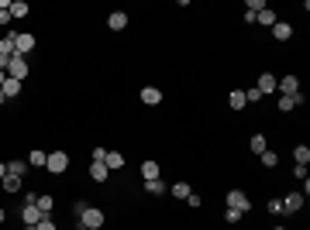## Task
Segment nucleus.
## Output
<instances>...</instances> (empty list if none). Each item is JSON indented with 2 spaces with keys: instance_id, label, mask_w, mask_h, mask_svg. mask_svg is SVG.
Masks as SVG:
<instances>
[{
  "instance_id": "f8f14e48",
  "label": "nucleus",
  "mask_w": 310,
  "mask_h": 230,
  "mask_svg": "<svg viewBox=\"0 0 310 230\" xmlns=\"http://www.w3.org/2000/svg\"><path fill=\"white\" fill-rule=\"evenodd\" d=\"M255 90H259L262 96H266V93H276V76H272V72H262V76H259V86H255Z\"/></svg>"
},
{
  "instance_id": "79ce46f5",
  "label": "nucleus",
  "mask_w": 310,
  "mask_h": 230,
  "mask_svg": "<svg viewBox=\"0 0 310 230\" xmlns=\"http://www.w3.org/2000/svg\"><path fill=\"white\" fill-rule=\"evenodd\" d=\"M0 223H4V210H0Z\"/></svg>"
},
{
  "instance_id": "2eb2a0df",
  "label": "nucleus",
  "mask_w": 310,
  "mask_h": 230,
  "mask_svg": "<svg viewBox=\"0 0 310 230\" xmlns=\"http://www.w3.org/2000/svg\"><path fill=\"white\" fill-rule=\"evenodd\" d=\"M0 93L7 96V100H11V96H18V93H21V83H18V79H11V76H7V79H4V86H0Z\"/></svg>"
},
{
  "instance_id": "72a5a7b5",
  "label": "nucleus",
  "mask_w": 310,
  "mask_h": 230,
  "mask_svg": "<svg viewBox=\"0 0 310 230\" xmlns=\"http://www.w3.org/2000/svg\"><path fill=\"white\" fill-rule=\"evenodd\" d=\"M269 213H272V216H279V213H286V210H283V199H272V203H269Z\"/></svg>"
},
{
  "instance_id": "a19ab883",
  "label": "nucleus",
  "mask_w": 310,
  "mask_h": 230,
  "mask_svg": "<svg viewBox=\"0 0 310 230\" xmlns=\"http://www.w3.org/2000/svg\"><path fill=\"white\" fill-rule=\"evenodd\" d=\"M4 100H7V96H4V93H0V103H4Z\"/></svg>"
},
{
  "instance_id": "c03bdc74",
  "label": "nucleus",
  "mask_w": 310,
  "mask_h": 230,
  "mask_svg": "<svg viewBox=\"0 0 310 230\" xmlns=\"http://www.w3.org/2000/svg\"><path fill=\"white\" fill-rule=\"evenodd\" d=\"M276 230H286V227H276Z\"/></svg>"
},
{
  "instance_id": "a878e982",
  "label": "nucleus",
  "mask_w": 310,
  "mask_h": 230,
  "mask_svg": "<svg viewBox=\"0 0 310 230\" xmlns=\"http://www.w3.org/2000/svg\"><path fill=\"white\" fill-rule=\"evenodd\" d=\"M24 172H28V162H7V175H18L21 179Z\"/></svg>"
},
{
  "instance_id": "f03ea898",
  "label": "nucleus",
  "mask_w": 310,
  "mask_h": 230,
  "mask_svg": "<svg viewBox=\"0 0 310 230\" xmlns=\"http://www.w3.org/2000/svg\"><path fill=\"white\" fill-rule=\"evenodd\" d=\"M7 76L24 83V79H28V58L24 55H11V62H7Z\"/></svg>"
},
{
  "instance_id": "f704fd0d",
  "label": "nucleus",
  "mask_w": 310,
  "mask_h": 230,
  "mask_svg": "<svg viewBox=\"0 0 310 230\" xmlns=\"http://www.w3.org/2000/svg\"><path fill=\"white\" fill-rule=\"evenodd\" d=\"M245 100H248V103H259L262 93H259V90H245Z\"/></svg>"
},
{
  "instance_id": "4be33fe9",
  "label": "nucleus",
  "mask_w": 310,
  "mask_h": 230,
  "mask_svg": "<svg viewBox=\"0 0 310 230\" xmlns=\"http://www.w3.org/2000/svg\"><path fill=\"white\" fill-rule=\"evenodd\" d=\"M28 162H31V165H35V169H45V162H48V155L41 151V148H35V151L28 155Z\"/></svg>"
},
{
  "instance_id": "a211bd4d",
  "label": "nucleus",
  "mask_w": 310,
  "mask_h": 230,
  "mask_svg": "<svg viewBox=\"0 0 310 230\" xmlns=\"http://www.w3.org/2000/svg\"><path fill=\"white\" fill-rule=\"evenodd\" d=\"M104 165H107V169L114 172V169H121V165H124V155H121V151H107V158H104Z\"/></svg>"
},
{
  "instance_id": "e433bc0d",
  "label": "nucleus",
  "mask_w": 310,
  "mask_h": 230,
  "mask_svg": "<svg viewBox=\"0 0 310 230\" xmlns=\"http://www.w3.org/2000/svg\"><path fill=\"white\" fill-rule=\"evenodd\" d=\"M186 203H190V206H193V210H196V206H200V203H203V199H200V196H196V192H190V196H186Z\"/></svg>"
},
{
  "instance_id": "b1692460",
  "label": "nucleus",
  "mask_w": 310,
  "mask_h": 230,
  "mask_svg": "<svg viewBox=\"0 0 310 230\" xmlns=\"http://www.w3.org/2000/svg\"><path fill=\"white\" fill-rule=\"evenodd\" d=\"M11 18H28V4L24 0H11Z\"/></svg>"
},
{
  "instance_id": "c756f323",
  "label": "nucleus",
  "mask_w": 310,
  "mask_h": 230,
  "mask_svg": "<svg viewBox=\"0 0 310 230\" xmlns=\"http://www.w3.org/2000/svg\"><path fill=\"white\" fill-rule=\"evenodd\" d=\"M169 192H173L176 199H186V196H190V186H186V182H176V186H173Z\"/></svg>"
},
{
  "instance_id": "2f4dec72",
  "label": "nucleus",
  "mask_w": 310,
  "mask_h": 230,
  "mask_svg": "<svg viewBox=\"0 0 310 230\" xmlns=\"http://www.w3.org/2000/svg\"><path fill=\"white\" fill-rule=\"evenodd\" d=\"M245 11H248V14H259V11H266V0H248V4H245Z\"/></svg>"
},
{
  "instance_id": "f257e3e1",
  "label": "nucleus",
  "mask_w": 310,
  "mask_h": 230,
  "mask_svg": "<svg viewBox=\"0 0 310 230\" xmlns=\"http://www.w3.org/2000/svg\"><path fill=\"white\" fill-rule=\"evenodd\" d=\"M104 220H107V216H104V210H97V206H86V210L79 213V223H83L86 230H100Z\"/></svg>"
},
{
  "instance_id": "9d476101",
  "label": "nucleus",
  "mask_w": 310,
  "mask_h": 230,
  "mask_svg": "<svg viewBox=\"0 0 310 230\" xmlns=\"http://www.w3.org/2000/svg\"><path fill=\"white\" fill-rule=\"evenodd\" d=\"M283 210H286V213H296V210H303V192H290V196L283 199Z\"/></svg>"
},
{
  "instance_id": "5701e85b",
  "label": "nucleus",
  "mask_w": 310,
  "mask_h": 230,
  "mask_svg": "<svg viewBox=\"0 0 310 230\" xmlns=\"http://www.w3.org/2000/svg\"><path fill=\"white\" fill-rule=\"evenodd\" d=\"M255 21H259V24H266V28H272V24H276V11L266 7V11H259V14H255Z\"/></svg>"
},
{
  "instance_id": "20e7f679",
  "label": "nucleus",
  "mask_w": 310,
  "mask_h": 230,
  "mask_svg": "<svg viewBox=\"0 0 310 230\" xmlns=\"http://www.w3.org/2000/svg\"><path fill=\"white\" fill-rule=\"evenodd\" d=\"M228 206H231V210H238V213H248V206H252V203H248V196H245L241 189H231V192H228Z\"/></svg>"
},
{
  "instance_id": "6e6552de",
  "label": "nucleus",
  "mask_w": 310,
  "mask_h": 230,
  "mask_svg": "<svg viewBox=\"0 0 310 230\" xmlns=\"http://www.w3.org/2000/svg\"><path fill=\"white\" fill-rule=\"evenodd\" d=\"M107 28H111V31H124V28H128V14H124V11H111Z\"/></svg>"
},
{
  "instance_id": "c9c22d12",
  "label": "nucleus",
  "mask_w": 310,
  "mask_h": 230,
  "mask_svg": "<svg viewBox=\"0 0 310 230\" xmlns=\"http://www.w3.org/2000/svg\"><path fill=\"white\" fill-rule=\"evenodd\" d=\"M90 158H93V162H104V158H107V148H93Z\"/></svg>"
},
{
  "instance_id": "412c9836",
  "label": "nucleus",
  "mask_w": 310,
  "mask_h": 230,
  "mask_svg": "<svg viewBox=\"0 0 310 230\" xmlns=\"http://www.w3.org/2000/svg\"><path fill=\"white\" fill-rule=\"evenodd\" d=\"M293 158H296V165H307L310 162V148L307 144H296V148H293Z\"/></svg>"
},
{
  "instance_id": "dca6fc26",
  "label": "nucleus",
  "mask_w": 310,
  "mask_h": 230,
  "mask_svg": "<svg viewBox=\"0 0 310 230\" xmlns=\"http://www.w3.org/2000/svg\"><path fill=\"white\" fill-rule=\"evenodd\" d=\"M245 103H248V100H245V90H231V96H228V107H231V110H241Z\"/></svg>"
},
{
  "instance_id": "473e14b6",
  "label": "nucleus",
  "mask_w": 310,
  "mask_h": 230,
  "mask_svg": "<svg viewBox=\"0 0 310 230\" xmlns=\"http://www.w3.org/2000/svg\"><path fill=\"white\" fill-rule=\"evenodd\" d=\"M241 216H245V213H238V210H231V206H228V210H224V220H228V223H238V220H241Z\"/></svg>"
},
{
  "instance_id": "37998d69",
  "label": "nucleus",
  "mask_w": 310,
  "mask_h": 230,
  "mask_svg": "<svg viewBox=\"0 0 310 230\" xmlns=\"http://www.w3.org/2000/svg\"><path fill=\"white\" fill-rule=\"evenodd\" d=\"M79 230H86V227H83V223H79Z\"/></svg>"
},
{
  "instance_id": "4468645a",
  "label": "nucleus",
  "mask_w": 310,
  "mask_h": 230,
  "mask_svg": "<svg viewBox=\"0 0 310 230\" xmlns=\"http://www.w3.org/2000/svg\"><path fill=\"white\" fill-rule=\"evenodd\" d=\"M141 103H148V107L162 103V90H155V86H145V90H141Z\"/></svg>"
},
{
  "instance_id": "0eeeda50",
  "label": "nucleus",
  "mask_w": 310,
  "mask_h": 230,
  "mask_svg": "<svg viewBox=\"0 0 310 230\" xmlns=\"http://www.w3.org/2000/svg\"><path fill=\"white\" fill-rule=\"evenodd\" d=\"M276 90H279L283 96L300 93V79H296V76H283V79H276Z\"/></svg>"
},
{
  "instance_id": "6ab92c4d",
  "label": "nucleus",
  "mask_w": 310,
  "mask_h": 230,
  "mask_svg": "<svg viewBox=\"0 0 310 230\" xmlns=\"http://www.w3.org/2000/svg\"><path fill=\"white\" fill-rule=\"evenodd\" d=\"M141 179H159V162H141Z\"/></svg>"
},
{
  "instance_id": "bb28decb",
  "label": "nucleus",
  "mask_w": 310,
  "mask_h": 230,
  "mask_svg": "<svg viewBox=\"0 0 310 230\" xmlns=\"http://www.w3.org/2000/svg\"><path fill=\"white\" fill-rule=\"evenodd\" d=\"M248 144H252V151H255V155L269 151V148H266V134H252V141H248Z\"/></svg>"
},
{
  "instance_id": "58836bf2",
  "label": "nucleus",
  "mask_w": 310,
  "mask_h": 230,
  "mask_svg": "<svg viewBox=\"0 0 310 230\" xmlns=\"http://www.w3.org/2000/svg\"><path fill=\"white\" fill-rule=\"evenodd\" d=\"M4 175H7V165H4V162H0V182H4Z\"/></svg>"
},
{
  "instance_id": "39448f33",
  "label": "nucleus",
  "mask_w": 310,
  "mask_h": 230,
  "mask_svg": "<svg viewBox=\"0 0 310 230\" xmlns=\"http://www.w3.org/2000/svg\"><path fill=\"white\" fill-rule=\"evenodd\" d=\"M31 48H35V35H28V31H24V35H14V52H18V55L28 58Z\"/></svg>"
},
{
  "instance_id": "7c9ffc66",
  "label": "nucleus",
  "mask_w": 310,
  "mask_h": 230,
  "mask_svg": "<svg viewBox=\"0 0 310 230\" xmlns=\"http://www.w3.org/2000/svg\"><path fill=\"white\" fill-rule=\"evenodd\" d=\"M28 230H56V220H52V216H41L38 223H35V227H28Z\"/></svg>"
},
{
  "instance_id": "c85d7f7f",
  "label": "nucleus",
  "mask_w": 310,
  "mask_h": 230,
  "mask_svg": "<svg viewBox=\"0 0 310 230\" xmlns=\"http://www.w3.org/2000/svg\"><path fill=\"white\" fill-rule=\"evenodd\" d=\"M259 158H262V165H266V169H276V165H279V155H276V151H262Z\"/></svg>"
},
{
  "instance_id": "f3484780",
  "label": "nucleus",
  "mask_w": 310,
  "mask_h": 230,
  "mask_svg": "<svg viewBox=\"0 0 310 230\" xmlns=\"http://www.w3.org/2000/svg\"><path fill=\"white\" fill-rule=\"evenodd\" d=\"M35 206L41 210V216H52V210H56V199H52V196H38V203H35Z\"/></svg>"
},
{
  "instance_id": "cd10ccee",
  "label": "nucleus",
  "mask_w": 310,
  "mask_h": 230,
  "mask_svg": "<svg viewBox=\"0 0 310 230\" xmlns=\"http://www.w3.org/2000/svg\"><path fill=\"white\" fill-rule=\"evenodd\" d=\"M18 189H21L18 175H4V192H18Z\"/></svg>"
},
{
  "instance_id": "393cba45",
  "label": "nucleus",
  "mask_w": 310,
  "mask_h": 230,
  "mask_svg": "<svg viewBox=\"0 0 310 230\" xmlns=\"http://www.w3.org/2000/svg\"><path fill=\"white\" fill-rule=\"evenodd\" d=\"M0 55H18V52H14V35H7V38H0Z\"/></svg>"
},
{
  "instance_id": "7ed1b4c3",
  "label": "nucleus",
  "mask_w": 310,
  "mask_h": 230,
  "mask_svg": "<svg viewBox=\"0 0 310 230\" xmlns=\"http://www.w3.org/2000/svg\"><path fill=\"white\" fill-rule=\"evenodd\" d=\"M45 169H48L52 175H62L66 169H69V155H66V151H52V155H48V162H45Z\"/></svg>"
},
{
  "instance_id": "423d86ee",
  "label": "nucleus",
  "mask_w": 310,
  "mask_h": 230,
  "mask_svg": "<svg viewBox=\"0 0 310 230\" xmlns=\"http://www.w3.org/2000/svg\"><path fill=\"white\" fill-rule=\"evenodd\" d=\"M296 107H303V93H290V96H279V114H290Z\"/></svg>"
},
{
  "instance_id": "1a4fd4ad",
  "label": "nucleus",
  "mask_w": 310,
  "mask_h": 230,
  "mask_svg": "<svg viewBox=\"0 0 310 230\" xmlns=\"http://www.w3.org/2000/svg\"><path fill=\"white\" fill-rule=\"evenodd\" d=\"M272 38H276V41L293 38V24H286V21H276V24H272Z\"/></svg>"
},
{
  "instance_id": "aec40b11",
  "label": "nucleus",
  "mask_w": 310,
  "mask_h": 230,
  "mask_svg": "<svg viewBox=\"0 0 310 230\" xmlns=\"http://www.w3.org/2000/svg\"><path fill=\"white\" fill-rule=\"evenodd\" d=\"M145 192H148V196H162V192H166V182H162V179H148V182H145Z\"/></svg>"
},
{
  "instance_id": "9b49d317",
  "label": "nucleus",
  "mask_w": 310,
  "mask_h": 230,
  "mask_svg": "<svg viewBox=\"0 0 310 230\" xmlns=\"http://www.w3.org/2000/svg\"><path fill=\"white\" fill-rule=\"evenodd\" d=\"M21 220H24V227H35L41 220V210L38 206H21Z\"/></svg>"
},
{
  "instance_id": "4c0bfd02",
  "label": "nucleus",
  "mask_w": 310,
  "mask_h": 230,
  "mask_svg": "<svg viewBox=\"0 0 310 230\" xmlns=\"http://www.w3.org/2000/svg\"><path fill=\"white\" fill-rule=\"evenodd\" d=\"M0 24H11V11H0Z\"/></svg>"
},
{
  "instance_id": "ddd939ff",
  "label": "nucleus",
  "mask_w": 310,
  "mask_h": 230,
  "mask_svg": "<svg viewBox=\"0 0 310 230\" xmlns=\"http://www.w3.org/2000/svg\"><path fill=\"white\" fill-rule=\"evenodd\" d=\"M90 179H93V182H107V179H111V169H107L104 162H93V165H90Z\"/></svg>"
},
{
  "instance_id": "ea45409f",
  "label": "nucleus",
  "mask_w": 310,
  "mask_h": 230,
  "mask_svg": "<svg viewBox=\"0 0 310 230\" xmlns=\"http://www.w3.org/2000/svg\"><path fill=\"white\" fill-rule=\"evenodd\" d=\"M4 79H7V72H4V69H0V86H4Z\"/></svg>"
}]
</instances>
